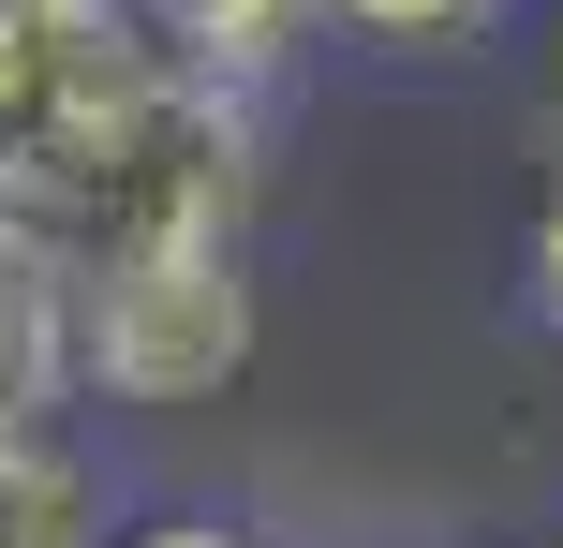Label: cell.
<instances>
[{
	"label": "cell",
	"instance_id": "obj_1",
	"mask_svg": "<svg viewBox=\"0 0 563 548\" xmlns=\"http://www.w3.org/2000/svg\"><path fill=\"white\" fill-rule=\"evenodd\" d=\"M253 193H267V89L164 59L134 104H104L89 134H59L45 164L0 178V253L45 267L59 297H89L164 253H238Z\"/></svg>",
	"mask_w": 563,
	"mask_h": 548
},
{
	"label": "cell",
	"instance_id": "obj_2",
	"mask_svg": "<svg viewBox=\"0 0 563 548\" xmlns=\"http://www.w3.org/2000/svg\"><path fill=\"white\" fill-rule=\"evenodd\" d=\"M267 356V282H253V237L238 253H164V267H119V282L75 297V385L104 415H208L238 401Z\"/></svg>",
	"mask_w": 563,
	"mask_h": 548
},
{
	"label": "cell",
	"instance_id": "obj_3",
	"mask_svg": "<svg viewBox=\"0 0 563 548\" xmlns=\"http://www.w3.org/2000/svg\"><path fill=\"white\" fill-rule=\"evenodd\" d=\"M164 59L178 45L134 0H0V178L45 164L59 134H89L104 104H134Z\"/></svg>",
	"mask_w": 563,
	"mask_h": 548
},
{
	"label": "cell",
	"instance_id": "obj_4",
	"mask_svg": "<svg viewBox=\"0 0 563 548\" xmlns=\"http://www.w3.org/2000/svg\"><path fill=\"white\" fill-rule=\"evenodd\" d=\"M134 519H119L104 460H89L75 430H15L0 445V548H119Z\"/></svg>",
	"mask_w": 563,
	"mask_h": 548
},
{
	"label": "cell",
	"instance_id": "obj_5",
	"mask_svg": "<svg viewBox=\"0 0 563 548\" xmlns=\"http://www.w3.org/2000/svg\"><path fill=\"white\" fill-rule=\"evenodd\" d=\"M89 385H75V297L45 282V267L0 253V445L15 430H59Z\"/></svg>",
	"mask_w": 563,
	"mask_h": 548
},
{
	"label": "cell",
	"instance_id": "obj_6",
	"mask_svg": "<svg viewBox=\"0 0 563 548\" xmlns=\"http://www.w3.org/2000/svg\"><path fill=\"white\" fill-rule=\"evenodd\" d=\"M148 30H164L178 59H208V75H238V89H282L297 75V45L327 30V0H134Z\"/></svg>",
	"mask_w": 563,
	"mask_h": 548
},
{
	"label": "cell",
	"instance_id": "obj_7",
	"mask_svg": "<svg viewBox=\"0 0 563 548\" xmlns=\"http://www.w3.org/2000/svg\"><path fill=\"white\" fill-rule=\"evenodd\" d=\"M489 30H519V0H327V45L356 59H475Z\"/></svg>",
	"mask_w": 563,
	"mask_h": 548
},
{
	"label": "cell",
	"instance_id": "obj_8",
	"mask_svg": "<svg viewBox=\"0 0 563 548\" xmlns=\"http://www.w3.org/2000/svg\"><path fill=\"white\" fill-rule=\"evenodd\" d=\"M519 312L563 342V164H549V193H534V223H519Z\"/></svg>",
	"mask_w": 563,
	"mask_h": 548
},
{
	"label": "cell",
	"instance_id": "obj_9",
	"mask_svg": "<svg viewBox=\"0 0 563 548\" xmlns=\"http://www.w3.org/2000/svg\"><path fill=\"white\" fill-rule=\"evenodd\" d=\"M119 548H267V534L238 519V504H148V519L119 534Z\"/></svg>",
	"mask_w": 563,
	"mask_h": 548
},
{
	"label": "cell",
	"instance_id": "obj_10",
	"mask_svg": "<svg viewBox=\"0 0 563 548\" xmlns=\"http://www.w3.org/2000/svg\"><path fill=\"white\" fill-rule=\"evenodd\" d=\"M534 134H549V164H563V0L534 15Z\"/></svg>",
	"mask_w": 563,
	"mask_h": 548
},
{
	"label": "cell",
	"instance_id": "obj_11",
	"mask_svg": "<svg viewBox=\"0 0 563 548\" xmlns=\"http://www.w3.org/2000/svg\"><path fill=\"white\" fill-rule=\"evenodd\" d=\"M549 548H563V534H549Z\"/></svg>",
	"mask_w": 563,
	"mask_h": 548
}]
</instances>
